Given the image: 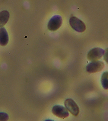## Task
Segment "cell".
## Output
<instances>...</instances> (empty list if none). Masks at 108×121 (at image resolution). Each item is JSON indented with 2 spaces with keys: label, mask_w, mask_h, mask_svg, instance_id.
<instances>
[{
  "label": "cell",
  "mask_w": 108,
  "mask_h": 121,
  "mask_svg": "<svg viewBox=\"0 0 108 121\" xmlns=\"http://www.w3.org/2000/svg\"><path fill=\"white\" fill-rule=\"evenodd\" d=\"M9 118V115L7 114L4 112H0V121H7Z\"/></svg>",
  "instance_id": "30bf717a"
},
{
  "label": "cell",
  "mask_w": 108,
  "mask_h": 121,
  "mask_svg": "<svg viewBox=\"0 0 108 121\" xmlns=\"http://www.w3.org/2000/svg\"><path fill=\"white\" fill-rule=\"evenodd\" d=\"M62 22V18L59 15L54 16L50 19L48 23V29L51 31H56L61 27Z\"/></svg>",
  "instance_id": "7a4b0ae2"
},
{
  "label": "cell",
  "mask_w": 108,
  "mask_h": 121,
  "mask_svg": "<svg viewBox=\"0 0 108 121\" xmlns=\"http://www.w3.org/2000/svg\"><path fill=\"white\" fill-rule=\"evenodd\" d=\"M69 23L71 27L76 32H83L86 30L85 24L80 19L76 17H71L69 19Z\"/></svg>",
  "instance_id": "6da1fadb"
},
{
  "label": "cell",
  "mask_w": 108,
  "mask_h": 121,
  "mask_svg": "<svg viewBox=\"0 0 108 121\" xmlns=\"http://www.w3.org/2000/svg\"><path fill=\"white\" fill-rule=\"evenodd\" d=\"M64 103L68 111L74 116H77L79 113V109L74 101L71 98H68L66 99Z\"/></svg>",
  "instance_id": "5b68a950"
},
{
  "label": "cell",
  "mask_w": 108,
  "mask_h": 121,
  "mask_svg": "<svg viewBox=\"0 0 108 121\" xmlns=\"http://www.w3.org/2000/svg\"><path fill=\"white\" fill-rule=\"evenodd\" d=\"M105 52V51L101 48H96L89 51L87 57L89 60L92 62L96 61L101 59Z\"/></svg>",
  "instance_id": "3957f363"
},
{
  "label": "cell",
  "mask_w": 108,
  "mask_h": 121,
  "mask_svg": "<svg viewBox=\"0 0 108 121\" xmlns=\"http://www.w3.org/2000/svg\"><path fill=\"white\" fill-rule=\"evenodd\" d=\"M9 41V36L7 30L4 27L0 29V45L5 46Z\"/></svg>",
  "instance_id": "52a82bcc"
},
{
  "label": "cell",
  "mask_w": 108,
  "mask_h": 121,
  "mask_svg": "<svg viewBox=\"0 0 108 121\" xmlns=\"http://www.w3.org/2000/svg\"><path fill=\"white\" fill-rule=\"evenodd\" d=\"M10 17L9 13L7 10H3L0 12V27L4 26L8 22Z\"/></svg>",
  "instance_id": "ba28073f"
},
{
  "label": "cell",
  "mask_w": 108,
  "mask_h": 121,
  "mask_svg": "<svg viewBox=\"0 0 108 121\" xmlns=\"http://www.w3.org/2000/svg\"><path fill=\"white\" fill-rule=\"evenodd\" d=\"M52 112L53 114L60 118H66L69 115V112L67 109L60 105H55L52 109Z\"/></svg>",
  "instance_id": "8992f818"
},
{
  "label": "cell",
  "mask_w": 108,
  "mask_h": 121,
  "mask_svg": "<svg viewBox=\"0 0 108 121\" xmlns=\"http://www.w3.org/2000/svg\"><path fill=\"white\" fill-rule=\"evenodd\" d=\"M108 72L103 73L102 76L101 83L102 86L105 89H108Z\"/></svg>",
  "instance_id": "9c48e42d"
},
{
  "label": "cell",
  "mask_w": 108,
  "mask_h": 121,
  "mask_svg": "<svg viewBox=\"0 0 108 121\" xmlns=\"http://www.w3.org/2000/svg\"><path fill=\"white\" fill-rule=\"evenodd\" d=\"M105 66L104 63L100 61H93L88 65L86 68V71L89 73H96L101 71Z\"/></svg>",
  "instance_id": "277c9868"
}]
</instances>
